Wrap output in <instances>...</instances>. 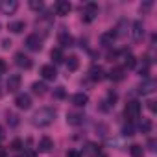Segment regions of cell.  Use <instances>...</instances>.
<instances>
[{"instance_id": "cell-30", "label": "cell", "mask_w": 157, "mask_h": 157, "mask_svg": "<svg viewBox=\"0 0 157 157\" xmlns=\"http://www.w3.org/2000/svg\"><path fill=\"white\" fill-rule=\"evenodd\" d=\"M67 96V93H65V89L63 87H57L56 91H54V98H57V100H63Z\"/></svg>"}, {"instance_id": "cell-43", "label": "cell", "mask_w": 157, "mask_h": 157, "mask_svg": "<svg viewBox=\"0 0 157 157\" xmlns=\"http://www.w3.org/2000/svg\"><path fill=\"white\" fill-rule=\"evenodd\" d=\"M2 137H4V135H2V129H0V139H2Z\"/></svg>"}, {"instance_id": "cell-18", "label": "cell", "mask_w": 157, "mask_h": 157, "mask_svg": "<svg viewBox=\"0 0 157 157\" xmlns=\"http://www.w3.org/2000/svg\"><path fill=\"white\" fill-rule=\"evenodd\" d=\"M117 39V35H115V32L113 30H109V32H105V33H102L100 35V44L102 46H109V44H113V41Z\"/></svg>"}, {"instance_id": "cell-10", "label": "cell", "mask_w": 157, "mask_h": 157, "mask_svg": "<svg viewBox=\"0 0 157 157\" xmlns=\"http://www.w3.org/2000/svg\"><path fill=\"white\" fill-rule=\"evenodd\" d=\"M15 105L19 107V109H30V105H32V98H30V94H17V98H15Z\"/></svg>"}, {"instance_id": "cell-25", "label": "cell", "mask_w": 157, "mask_h": 157, "mask_svg": "<svg viewBox=\"0 0 157 157\" xmlns=\"http://www.w3.org/2000/svg\"><path fill=\"white\" fill-rule=\"evenodd\" d=\"M129 153H131V157H144V150H142V146H139V144L129 146Z\"/></svg>"}, {"instance_id": "cell-37", "label": "cell", "mask_w": 157, "mask_h": 157, "mask_svg": "<svg viewBox=\"0 0 157 157\" xmlns=\"http://www.w3.org/2000/svg\"><path fill=\"white\" fill-rule=\"evenodd\" d=\"M146 104H148V109H150L151 113H155V102H153V100H148Z\"/></svg>"}, {"instance_id": "cell-15", "label": "cell", "mask_w": 157, "mask_h": 157, "mask_svg": "<svg viewBox=\"0 0 157 157\" xmlns=\"http://www.w3.org/2000/svg\"><path fill=\"white\" fill-rule=\"evenodd\" d=\"M155 91V82L153 80H144L140 85H139V93L140 94H150Z\"/></svg>"}, {"instance_id": "cell-1", "label": "cell", "mask_w": 157, "mask_h": 157, "mask_svg": "<svg viewBox=\"0 0 157 157\" xmlns=\"http://www.w3.org/2000/svg\"><path fill=\"white\" fill-rule=\"evenodd\" d=\"M56 120V111L52 107H41L35 115H33V124L39 128H46Z\"/></svg>"}, {"instance_id": "cell-8", "label": "cell", "mask_w": 157, "mask_h": 157, "mask_svg": "<svg viewBox=\"0 0 157 157\" xmlns=\"http://www.w3.org/2000/svg\"><path fill=\"white\" fill-rule=\"evenodd\" d=\"M41 76L44 78V80L54 82L56 78H57V70H56V67H54V65H44V67L41 68Z\"/></svg>"}, {"instance_id": "cell-27", "label": "cell", "mask_w": 157, "mask_h": 157, "mask_svg": "<svg viewBox=\"0 0 157 157\" xmlns=\"http://www.w3.org/2000/svg\"><path fill=\"white\" fill-rule=\"evenodd\" d=\"M124 65H126L128 68H133V67L137 65V59H135L131 54H126V57H124Z\"/></svg>"}, {"instance_id": "cell-38", "label": "cell", "mask_w": 157, "mask_h": 157, "mask_svg": "<svg viewBox=\"0 0 157 157\" xmlns=\"http://www.w3.org/2000/svg\"><path fill=\"white\" fill-rule=\"evenodd\" d=\"M10 46H11V41L10 39H4L2 41V48H10Z\"/></svg>"}, {"instance_id": "cell-35", "label": "cell", "mask_w": 157, "mask_h": 157, "mask_svg": "<svg viewBox=\"0 0 157 157\" xmlns=\"http://www.w3.org/2000/svg\"><path fill=\"white\" fill-rule=\"evenodd\" d=\"M151 6H153V2H146V4L140 6V11H142V13H148V11L151 10Z\"/></svg>"}, {"instance_id": "cell-26", "label": "cell", "mask_w": 157, "mask_h": 157, "mask_svg": "<svg viewBox=\"0 0 157 157\" xmlns=\"http://www.w3.org/2000/svg\"><path fill=\"white\" fill-rule=\"evenodd\" d=\"M151 128H153L151 120H150V118H142V122H140V131H142V133H150Z\"/></svg>"}, {"instance_id": "cell-23", "label": "cell", "mask_w": 157, "mask_h": 157, "mask_svg": "<svg viewBox=\"0 0 157 157\" xmlns=\"http://www.w3.org/2000/svg\"><path fill=\"white\" fill-rule=\"evenodd\" d=\"M32 91H33L37 96H43V94L46 93V85H44V83H41V82H35V83L32 85Z\"/></svg>"}, {"instance_id": "cell-42", "label": "cell", "mask_w": 157, "mask_h": 157, "mask_svg": "<svg viewBox=\"0 0 157 157\" xmlns=\"http://www.w3.org/2000/svg\"><path fill=\"white\" fill-rule=\"evenodd\" d=\"M26 157H35V153H33V151H28V153H26Z\"/></svg>"}, {"instance_id": "cell-21", "label": "cell", "mask_w": 157, "mask_h": 157, "mask_svg": "<svg viewBox=\"0 0 157 157\" xmlns=\"http://www.w3.org/2000/svg\"><path fill=\"white\" fill-rule=\"evenodd\" d=\"M78 67H80V59H78L76 56H70V57L67 59V68H68L70 72H74V70H78Z\"/></svg>"}, {"instance_id": "cell-17", "label": "cell", "mask_w": 157, "mask_h": 157, "mask_svg": "<svg viewBox=\"0 0 157 157\" xmlns=\"http://www.w3.org/2000/svg\"><path fill=\"white\" fill-rule=\"evenodd\" d=\"M52 148H54V140H52L50 137H43V139L39 140V151L48 153V151H52Z\"/></svg>"}, {"instance_id": "cell-9", "label": "cell", "mask_w": 157, "mask_h": 157, "mask_svg": "<svg viewBox=\"0 0 157 157\" xmlns=\"http://www.w3.org/2000/svg\"><path fill=\"white\" fill-rule=\"evenodd\" d=\"M15 63H17L21 68H32V59H30L24 52H17V54H15Z\"/></svg>"}, {"instance_id": "cell-4", "label": "cell", "mask_w": 157, "mask_h": 157, "mask_svg": "<svg viewBox=\"0 0 157 157\" xmlns=\"http://www.w3.org/2000/svg\"><path fill=\"white\" fill-rule=\"evenodd\" d=\"M98 15V6L94 2H89L85 8H83V21L85 22H93Z\"/></svg>"}, {"instance_id": "cell-41", "label": "cell", "mask_w": 157, "mask_h": 157, "mask_svg": "<svg viewBox=\"0 0 157 157\" xmlns=\"http://www.w3.org/2000/svg\"><path fill=\"white\" fill-rule=\"evenodd\" d=\"M0 157H8V151H6V148H2V146H0Z\"/></svg>"}, {"instance_id": "cell-13", "label": "cell", "mask_w": 157, "mask_h": 157, "mask_svg": "<svg viewBox=\"0 0 157 157\" xmlns=\"http://www.w3.org/2000/svg\"><path fill=\"white\" fill-rule=\"evenodd\" d=\"M6 87H8V91H10V93H15V91L21 87V76H19V74H11V76L8 78Z\"/></svg>"}, {"instance_id": "cell-7", "label": "cell", "mask_w": 157, "mask_h": 157, "mask_svg": "<svg viewBox=\"0 0 157 157\" xmlns=\"http://www.w3.org/2000/svg\"><path fill=\"white\" fill-rule=\"evenodd\" d=\"M83 120H85L83 113H76V111L67 113V122H68L70 126H82V124H83Z\"/></svg>"}, {"instance_id": "cell-28", "label": "cell", "mask_w": 157, "mask_h": 157, "mask_svg": "<svg viewBox=\"0 0 157 157\" xmlns=\"http://www.w3.org/2000/svg\"><path fill=\"white\" fill-rule=\"evenodd\" d=\"M126 28H128V22H126V21H120V24L117 26L115 35H117V37H118V35H126Z\"/></svg>"}, {"instance_id": "cell-16", "label": "cell", "mask_w": 157, "mask_h": 157, "mask_svg": "<svg viewBox=\"0 0 157 157\" xmlns=\"http://www.w3.org/2000/svg\"><path fill=\"white\" fill-rule=\"evenodd\" d=\"M126 78V70L122 68V67H115L111 72H109V80H113V82H122Z\"/></svg>"}, {"instance_id": "cell-19", "label": "cell", "mask_w": 157, "mask_h": 157, "mask_svg": "<svg viewBox=\"0 0 157 157\" xmlns=\"http://www.w3.org/2000/svg\"><path fill=\"white\" fill-rule=\"evenodd\" d=\"M24 28H26V24H24L22 21H13V22H10V24H8V30H10V32H13V33H21Z\"/></svg>"}, {"instance_id": "cell-33", "label": "cell", "mask_w": 157, "mask_h": 157, "mask_svg": "<svg viewBox=\"0 0 157 157\" xmlns=\"http://www.w3.org/2000/svg\"><path fill=\"white\" fill-rule=\"evenodd\" d=\"M117 98H118V96H117V93H113V91H111V93L107 94V100H109V105H115V104H117Z\"/></svg>"}, {"instance_id": "cell-3", "label": "cell", "mask_w": 157, "mask_h": 157, "mask_svg": "<svg viewBox=\"0 0 157 157\" xmlns=\"http://www.w3.org/2000/svg\"><path fill=\"white\" fill-rule=\"evenodd\" d=\"M43 41H41V37L37 35V33H32V35H28L26 37V48L28 50H32V52H39L41 48H43V44H41Z\"/></svg>"}, {"instance_id": "cell-22", "label": "cell", "mask_w": 157, "mask_h": 157, "mask_svg": "<svg viewBox=\"0 0 157 157\" xmlns=\"http://www.w3.org/2000/svg\"><path fill=\"white\" fill-rule=\"evenodd\" d=\"M50 57L54 59V63H61V61L65 59V56H63V50H61V48H54V50L50 52Z\"/></svg>"}, {"instance_id": "cell-12", "label": "cell", "mask_w": 157, "mask_h": 157, "mask_svg": "<svg viewBox=\"0 0 157 157\" xmlns=\"http://www.w3.org/2000/svg\"><path fill=\"white\" fill-rule=\"evenodd\" d=\"M89 76H91V80L93 82H102L104 80V68L100 67V65H93L91 67V70H89Z\"/></svg>"}, {"instance_id": "cell-20", "label": "cell", "mask_w": 157, "mask_h": 157, "mask_svg": "<svg viewBox=\"0 0 157 157\" xmlns=\"http://www.w3.org/2000/svg\"><path fill=\"white\" fill-rule=\"evenodd\" d=\"M59 43H61V46H72V43H74V39H72V35H68L67 32H65V28H63V32L59 33Z\"/></svg>"}, {"instance_id": "cell-40", "label": "cell", "mask_w": 157, "mask_h": 157, "mask_svg": "<svg viewBox=\"0 0 157 157\" xmlns=\"http://www.w3.org/2000/svg\"><path fill=\"white\" fill-rule=\"evenodd\" d=\"M4 72H6V63L0 59V74H4Z\"/></svg>"}, {"instance_id": "cell-39", "label": "cell", "mask_w": 157, "mask_h": 157, "mask_svg": "<svg viewBox=\"0 0 157 157\" xmlns=\"http://www.w3.org/2000/svg\"><path fill=\"white\" fill-rule=\"evenodd\" d=\"M148 146H150V150H151V151H155V140H153V139H150V140H148Z\"/></svg>"}, {"instance_id": "cell-29", "label": "cell", "mask_w": 157, "mask_h": 157, "mask_svg": "<svg viewBox=\"0 0 157 157\" xmlns=\"http://www.w3.org/2000/svg\"><path fill=\"white\" fill-rule=\"evenodd\" d=\"M30 8L35 10V11H41V10L44 8V4L41 2V0H30Z\"/></svg>"}, {"instance_id": "cell-34", "label": "cell", "mask_w": 157, "mask_h": 157, "mask_svg": "<svg viewBox=\"0 0 157 157\" xmlns=\"http://www.w3.org/2000/svg\"><path fill=\"white\" fill-rule=\"evenodd\" d=\"M122 133H124V135H128V137H131V135H133V126H131V124H128V126H124V129H122Z\"/></svg>"}, {"instance_id": "cell-11", "label": "cell", "mask_w": 157, "mask_h": 157, "mask_svg": "<svg viewBox=\"0 0 157 157\" xmlns=\"http://www.w3.org/2000/svg\"><path fill=\"white\" fill-rule=\"evenodd\" d=\"M131 28H133V30H131V37H133L135 41H140V39L144 37V24H142L140 21H135Z\"/></svg>"}, {"instance_id": "cell-31", "label": "cell", "mask_w": 157, "mask_h": 157, "mask_svg": "<svg viewBox=\"0 0 157 157\" xmlns=\"http://www.w3.org/2000/svg\"><path fill=\"white\" fill-rule=\"evenodd\" d=\"M8 124L10 126H17L19 124V117L15 113H8Z\"/></svg>"}, {"instance_id": "cell-6", "label": "cell", "mask_w": 157, "mask_h": 157, "mask_svg": "<svg viewBox=\"0 0 157 157\" xmlns=\"http://www.w3.org/2000/svg\"><path fill=\"white\" fill-rule=\"evenodd\" d=\"M17 8H19L17 0H2V2H0V10H2V13H6V15L15 13Z\"/></svg>"}, {"instance_id": "cell-2", "label": "cell", "mask_w": 157, "mask_h": 157, "mask_svg": "<svg viewBox=\"0 0 157 157\" xmlns=\"http://www.w3.org/2000/svg\"><path fill=\"white\" fill-rule=\"evenodd\" d=\"M124 115H126V118L128 120H133V118H139V115H140V104L139 102H128L126 104V109H124Z\"/></svg>"}, {"instance_id": "cell-14", "label": "cell", "mask_w": 157, "mask_h": 157, "mask_svg": "<svg viewBox=\"0 0 157 157\" xmlns=\"http://www.w3.org/2000/svg\"><path fill=\"white\" fill-rule=\"evenodd\" d=\"M87 102H89V96H87L85 93H76V94L72 96V104H74L76 107H85Z\"/></svg>"}, {"instance_id": "cell-5", "label": "cell", "mask_w": 157, "mask_h": 157, "mask_svg": "<svg viewBox=\"0 0 157 157\" xmlns=\"http://www.w3.org/2000/svg\"><path fill=\"white\" fill-rule=\"evenodd\" d=\"M54 10H56V13H57V15L65 17V15H68V13H70L72 6H70V2H68V0H57V2H56V6H54Z\"/></svg>"}, {"instance_id": "cell-32", "label": "cell", "mask_w": 157, "mask_h": 157, "mask_svg": "<svg viewBox=\"0 0 157 157\" xmlns=\"http://www.w3.org/2000/svg\"><path fill=\"white\" fill-rule=\"evenodd\" d=\"M21 148H22V140H21V139H15V140L11 142V150H13V151H19Z\"/></svg>"}, {"instance_id": "cell-36", "label": "cell", "mask_w": 157, "mask_h": 157, "mask_svg": "<svg viewBox=\"0 0 157 157\" xmlns=\"http://www.w3.org/2000/svg\"><path fill=\"white\" fill-rule=\"evenodd\" d=\"M67 157H82V153L78 151V150H68L67 151Z\"/></svg>"}, {"instance_id": "cell-24", "label": "cell", "mask_w": 157, "mask_h": 157, "mask_svg": "<svg viewBox=\"0 0 157 157\" xmlns=\"http://www.w3.org/2000/svg\"><path fill=\"white\" fill-rule=\"evenodd\" d=\"M100 153V146L98 144H93V142H89L87 146H85V155H98Z\"/></svg>"}]
</instances>
